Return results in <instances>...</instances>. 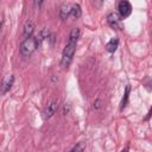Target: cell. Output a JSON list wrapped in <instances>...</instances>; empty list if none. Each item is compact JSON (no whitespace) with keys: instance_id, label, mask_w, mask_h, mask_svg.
I'll use <instances>...</instances> for the list:
<instances>
[{"instance_id":"6da1fadb","label":"cell","mask_w":152,"mask_h":152,"mask_svg":"<svg viewBox=\"0 0 152 152\" xmlns=\"http://www.w3.org/2000/svg\"><path fill=\"white\" fill-rule=\"evenodd\" d=\"M39 46L38 40L36 37H31V38H26L21 42L20 44V55L23 57H30Z\"/></svg>"},{"instance_id":"7a4b0ae2","label":"cell","mask_w":152,"mask_h":152,"mask_svg":"<svg viewBox=\"0 0 152 152\" xmlns=\"http://www.w3.org/2000/svg\"><path fill=\"white\" fill-rule=\"evenodd\" d=\"M76 45H77V42H72V40H68L64 50H63V53H62V61H61V65L63 68H68L69 64L71 63L72 61V57L75 55V51H76Z\"/></svg>"},{"instance_id":"3957f363","label":"cell","mask_w":152,"mask_h":152,"mask_svg":"<svg viewBox=\"0 0 152 152\" xmlns=\"http://www.w3.org/2000/svg\"><path fill=\"white\" fill-rule=\"evenodd\" d=\"M118 10H119L120 17H121V18H126V17H128V15L131 14V12H132V6H131V4H129L128 1L122 0V1L119 2Z\"/></svg>"},{"instance_id":"277c9868","label":"cell","mask_w":152,"mask_h":152,"mask_svg":"<svg viewBox=\"0 0 152 152\" xmlns=\"http://www.w3.org/2000/svg\"><path fill=\"white\" fill-rule=\"evenodd\" d=\"M57 108H58V101H57V100H51V101L48 103V106H46V108H45V110H44V118H45V119L51 118V116L56 113Z\"/></svg>"},{"instance_id":"5b68a950","label":"cell","mask_w":152,"mask_h":152,"mask_svg":"<svg viewBox=\"0 0 152 152\" xmlns=\"http://www.w3.org/2000/svg\"><path fill=\"white\" fill-rule=\"evenodd\" d=\"M120 20H121L120 14L119 13H115V12L109 13L108 17H107V21H108V24L113 28H119L120 27Z\"/></svg>"},{"instance_id":"8992f818","label":"cell","mask_w":152,"mask_h":152,"mask_svg":"<svg viewBox=\"0 0 152 152\" xmlns=\"http://www.w3.org/2000/svg\"><path fill=\"white\" fill-rule=\"evenodd\" d=\"M13 82H14V77L13 75H7L4 77L2 80V86H1V93L2 94H6L13 86Z\"/></svg>"},{"instance_id":"52a82bcc","label":"cell","mask_w":152,"mask_h":152,"mask_svg":"<svg viewBox=\"0 0 152 152\" xmlns=\"http://www.w3.org/2000/svg\"><path fill=\"white\" fill-rule=\"evenodd\" d=\"M33 31H34V24L32 20H27L25 24H24V30H23V34L26 38H31L32 34H33Z\"/></svg>"},{"instance_id":"ba28073f","label":"cell","mask_w":152,"mask_h":152,"mask_svg":"<svg viewBox=\"0 0 152 152\" xmlns=\"http://www.w3.org/2000/svg\"><path fill=\"white\" fill-rule=\"evenodd\" d=\"M71 7H72V4H63L59 8V18L61 19H66L70 14H71Z\"/></svg>"},{"instance_id":"9c48e42d","label":"cell","mask_w":152,"mask_h":152,"mask_svg":"<svg viewBox=\"0 0 152 152\" xmlns=\"http://www.w3.org/2000/svg\"><path fill=\"white\" fill-rule=\"evenodd\" d=\"M118 45H119V39L115 37V38H112L108 43H107V45H106V50L108 51V52H114L116 49H118Z\"/></svg>"},{"instance_id":"30bf717a","label":"cell","mask_w":152,"mask_h":152,"mask_svg":"<svg viewBox=\"0 0 152 152\" xmlns=\"http://www.w3.org/2000/svg\"><path fill=\"white\" fill-rule=\"evenodd\" d=\"M71 15L75 18V19H78L81 15H82V10H81V6L78 4H72V7H71Z\"/></svg>"},{"instance_id":"8fae6325","label":"cell","mask_w":152,"mask_h":152,"mask_svg":"<svg viewBox=\"0 0 152 152\" xmlns=\"http://www.w3.org/2000/svg\"><path fill=\"white\" fill-rule=\"evenodd\" d=\"M129 90H131V87L129 86H126V89H125V94H124V97L121 100V106H120V110H122L126 104H127V101H128V96H129Z\"/></svg>"},{"instance_id":"7c38bea8","label":"cell","mask_w":152,"mask_h":152,"mask_svg":"<svg viewBox=\"0 0 152 152\" xmlns=\"http://www.w3.org/2000/svg\"><path fill=\"white\" fill-rule=\"evenodd\" d=\"M80 34H81V31L78 27H75L71 30L70 34H69V40H72V42H78V38H80Z\"/></svg>"},{"instance_id":"4fadbf2b","label":"cell","mask_w":152,"mask_h":152,"mask_svg":"<svg viewBox=\"0 0 152 152\" xmlns=\"http://www.w3.org/2000/svg\"><path fill=\"white\" fill-rule=\"evenodd\" d=\"M48 37H49V31H48L46 28H42L36 38H37V40H38V44L40 45V43H42L43 40H45Z\"/></svg>"},{"instance_id":"5bb4252c","label":"cell","mask_w":152,"mask_h":152,"mask_svg":"<svg viewBox=\"0 0 152 152\" xmlns=\"http://www.w3.org/2000/svg\"><path fill=\"white\" fill-rule=\"evenodd\" d=\"M84 148H86V142L81 141V142H77V144L72 147V150H71L70 152H83Z\"/></svg>"},{"instance_id":"9a60e30c","label":"cell","mask_w":152,"mask_h":152,"mask_svg":"<svg viewBox=\"0 0 152 152\" xmlns=\"http://www.w3.org/2000/svg\"><path fill=\"white\" fill-rule=\"evenodd\" d=\"M94 107L97 109V108H100V100H96L95 102H94Z\"/></svg>"},{"instance_id":"2e32d148","label":"cell","mask_w":152,"mask_h":152,"mask_svg":"<svg viewBox=\"0 0 152 152\" xmlns=\"http://www.w3.org/2000/svg\"><path fill=\"white\" fill-rule=\"evenodd\" d=\"M121 152H128V148H124Z\"/></svg>"}]
</instances>
